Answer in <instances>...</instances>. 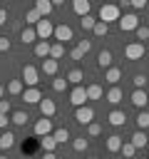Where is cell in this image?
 Wrapping results in <instances>:
<instances>
[{
  "label": "cell",
  "mask_w": 149,
  "mask_h": 159,
  "mask_svg": "<svg viewBox=\"0 0 149 159\" xmlns=\"http://www.w3.org/2000/svg\"><path fill=\"white\" fill-rule=\"evenodd\" d=\"M119 17H122V12H119L117 5H102V7H99V22L109 25V22H114V20H119Z\"/></svg>",
  "instance_id": "1"
},
{
  "label": "cell",
  "mask_w": 149,
  "mask_h": 159,
  "mask_svg": "<svg viewBox=\"0 0 149 159\" xmlns=\"http://www.w3.org/2000/svg\"><path fill=\"white\" fill-rule=\"evenodd\" d=\"M37 82H40V70L32 65H22V84L37 87Z\"/></svg>",
  "instance_id": "2"
},
{
  "label": "cell",
  "mask_w": 149,
  "mask_h": 159,
  "mask_svg": "<svg viewBox=\"0 0 149 159\" xmlns=\"http://www.w3.org/2000/svg\"><path fill=\"white\" fill-rule=\"evenodd\" d=\"M52 32H55V25H52L50 20H45V17L35 25V35H37V40H45V42H47V40L52 37Z\"/></svg>",
  "instance_id": "3"
},
{
  "label": "cell",
  "mask_w": 149,
  "mask_h": 159,
  "mask_svg": "<svg viewBox=\"0 0 149 159\" xmlns=\"http://www.w3.org/2000/svg\"><path fill=\"white\" fill-rule=\"evenodd\" d=\"M52 37H55L60 45H65V42H70V40L74 37V32H72V27H70V25H65V22H62V25H55Z\"/></svg>",
  "instance_id": "4"
},
{
  "label": "cell",
  "mask_w": 149,
  "mask_h": 159,
  "mask_svg": "<svg viewBox=\"0 0 149 159\" xmlns=\"http://www.w3.org/2000/svg\"><path fill=\"white\" fill-rule=\"evenodd\" d=\"M117 22H119V27H122L124 32H129V30H137V27H139V17H137L134 12H124Z\"/></svg>",
  "instance_id": "5"
},
{
  "label": "cell",
  "mask_w": 149,
  "mask_h": 159,
  "mask_svg": "<svg viewBox=\"0 0 149 159\" xmlns=\"http://www.w3.org/2000/svg\"><path fill=\"white\" fill-rule=\"evenodd\" d=\"M124 57L127 60H142L144 57V42H129L124 47Z\"/></svg>",
  "instance_id": "6"
},
{
  "label": "cell",
  "mask_w": 149,
  "mask_h": 159,
  "mask_svg": "<svg viewBox=\"0 0 149 159\" xmlns=\"http://www.w3.org/2000/svg\"><path fill=\"white\" fill-rule=\"evenodd\" d=\"M92 119H94V109L92 107H87V104L84 107H77V112H74V122L77 124H89Z\"/></svg>",
  "instance_id": "7"
},
{
  "label": "cell",
  "mask_w": 149,
  "mask_h": 159,
  "mask_svg": "<svg viewBox=\"0 0 149 159\" xmlns=\"http://www.w3.org/2000/svg\"><path fill=\"white\" fill-rule=\"evenodd\" d=\"M22 102L25 104H40V99H42V92L37 89V87H27V89H22Z\"/></svg>",
  "instance_id": "8"
},
{
  "label": "cell",
  "mask_w": 149,
  "mask_h": 159,
  "mask_svg": "<svg viewBox=\"0 0 149 159\" xmlns=\"http://www.w3.org/2000/svg\"><path fill=\"white\" fill-rule=\"evenodd\" d=\"M37 107H40V112H42V117H47V119L57 114V104H55V99H50V97H42Z\"/></svg>",
  "instance_id": "9"
},
{
  "label": "cell",
  "mask_w": 149,
  "mask_h": 159,
  "mask_svg": "<svg viewBox=\"0 0 149 159\" xmlns=\"http://www.w3.org/2000/svg\"><path fill=\"white\" fill-rule=\"evenodd\" d=\"M70 102L74 104V107H84V102H87V89L79 84V87H74L72 92H70Z\"/></svg>",
  "instance_id": "10"
},
{
  "label": "cell",
  "mask_w": 149,
  "mask_h": 159,
  "mask_svg": "<svg viewBox=\"0 0 149 159\" xmlns=\"http://www.w3.org/2000/svg\"><path fill=\"white\" fill-rule=\"evenodd\" d=\"M35 134H37V137H47V134H52V119H47V117L37 119V122H35Z\"/></svg>",
  "instance_id": "11"
},
{
  "label": "cell",
  "mask_w": 149,
  "mask_h": 159,
  "mask_svg": "<svg viewBox=\"0 0 149 159\" xmlns=\"http://www.w3.org/2000/svg\"><path fill=\"white\" fill-rule=\"evenodd\" d=\"M147 102H149L147 89H134V92H132V104H134L137 109H144V107H147Z\"/></svg>",
  "instance_id": "12"
},
{
  "label": "cell",
  "mask_w": 149,
  "mask_h": 159,
  "mask_svg": "<svg viewBox=\"0 0 149 159\" xmlns=\"http://www.w3.org/2000/svg\"><path fill=\"white\" fill-rule=\"evenodd\" d=\"M129 142H132V147H134V149H144V147H149V137H147L142 129H137V132L132 134V139H129Z\"/></svg>",
  "instance_id": "13"
},
{
  "label": "cell",
  "mask_w": 149,
  "mask_h": 159,
  "mask_svg": "<svg viewBox=\"0 0 149 159\" xmlns=\"http://www.w3.org/2000/svg\"><path fill=\"white\" fill-rule=\"evenodd\" d=\"M57 70H60V62H55V60H42V67H40V72L42 75H47V77H55L57 75Z\"/></svg>",
  "instance_id": "14"
},
{
  "label": "cell",
  "mask_w": 149,
  "mask_h": 159,
  "mask_svg": "<svg viewBox=\"0 0 149 159\" xmlns=\"http://www.w3.org/2000/svg\"><path fill=\"white\" fill-rule=\"evenodd\" d=\"M65 80H67V84H74V87H79V84H82V80H84V72H82L79 67H74V70H70V72L65 75Z\"/></svg>",
  "instance_id": "15"
},
{
  "label": "cell",
  "mask_w": 149,
  "mask_h": 159,
  "mask_svg": "<svg viewBox=\"0 0 149 159\" xmlns=\"http://www.w3.org/2000/svg\"><path fill=\"white\" fill-rule=\"evenodd\" d=\"M107 122H109L112 127H122V124L127 122V114H124L122 109H112V112L107 114Z\"/></svg>",
  "instance_id": "16"
},
{
  "label": "cell",
  "mask_w": 149,
  "mask_h": 159,
  "mask_svg": "<svg viewBox=\"0 0 149 159\" xmlns=\"http://www.w3.org/2000/svg\"><path fill=\"white\" fill-rule=\"evenodd\" d=\"M122 144H124V139H122L119 134H109V137H107V142H104L107 152H112V154H114V152H119V149H122Z\"/></svg>",
  "instance_id": "17"
},
{
  "label": "cell",
  "mask_w": 149,
  "mask_h": 159,
  "mask_svg": "<svg viewBox=\"0 0 149 159\" xmlns=\"http://www.w3.org/2000/svg\"><path fill=\"white\" fill-rule=\"evenodd\" d=\"M72 10H74L79 17H84V15H89L92 5H89V0H74V2H72Z\"/></svg>",
  "instance_id": "18"
},
{
  "label": "cell",
  "mask_w": 149,
  "mask_h": 159,
  "mask_svg": "<svg viewBox=\"0 0 149 159\" xmlns=\"http://www.w3.org/2000/svg\"><path fill=\"white\" fill-rule=\"evenodd\" d=\"M12 147H15V134L5 129V132L0 134V149H2V152H7V149H12Z\"/></svg>",
  "instance_id": "19"
},
{
  "label": "cell",
  "mask_w": 149,
  "mask_h": 159,
  "mask_svg": "<svg viewBox=\"0 0 149 159\" xmlns=\"http://www.w3.org/2000/svg\"><path fill=\"white\" fill-rule=\"evenodd\" d=\"M35 10H37V15H40V17H45V20H47V15L52 12V2H50V0H37V2H35Z\"/></svg>",
  "instance_id": "20"
},
{
  "label": "cell",
  "mask_w": 149,
  "mask_h": 159,
  "mask_svg": "<svg viewBox=\"0 0 149 159\" xmlns=\"http://www.w3.org/2000/svg\"><path fill=\"white\" fill-rule=\"evenodd\" d=\"M104 80H107L112 87H117V82L122 80V70H119V67H109V70L104 72Z\"/></svg>",
  "instance_id": "21"
},
{
  "label": "cell",
  "mask_w": 149,
  "mask_h": 159,
  "mask_svg": "<svg viewBox=\"0 0 149 159\" xmlns=\"http://www.w3.org/2000/svg\"><path fill=\"white\" fill-rule=\"evenodd\" d=\"M104 99H107L109 104H119V102L124 99V92H122L119 87H112V89H109V92L104 94Z\"/></svg>",
  "instance_id": "22"
},
{
  "label": "cell",
  "mask_w": 149,
  "mask_h": 159,
  "mask_svg": "<svg viewBox=\"0 0 149 159\" xmlns=\"http://www.w3.org/2000/svg\"><path fill=\"white\" fill-rule=\"evenodd\" d=\"M35 57H50V42H45V40H37L35 42Z\"/></svg>",
  "instance_id": "23"
},
{
  "label": "cell",
  "mask_w": 149,
  "mask_h": 159,
  "mask_svg": "<svg viewBox=\"0 0 149 159\" xmlns=\"http://www.w3.org/2000/svg\"><path fill=\"white\" fill-rule=\"evenodd\" d=\"M97 65H99L102 70H109V67H112V52H109V50H102V52L97 55Z\"/></svg>",
  "instance_id": "24"
},
{
  "label": "cell",
  "mask_w": 149,
  "mask_h": 159,
  "mask_svg": "<svg viewBox=\"0 0 149 159\" xmlns=\"http://www.w3.org/2000/svg\"><path fill=\"white\" fill-rule=\"evenodd\" d=\"M20 40H22V45H30V42H37V35H35V27H25V30L20 32Z\"/></svg>",
  "instance_id": "25"
},
{
  "label": "cell",
  "mask_w": 149,
  "mask_h": 159,
  "mask_svg": "<svg viewBox=\"0 0 149 159\" xmlns=\"http://www.w3.org/2000/svg\"><path fill=\"white\" fill-rule=\"evenodd\" d=\"M65 57V45H60V42H55V45H50V60H62Z\"/></svg>",
  "instance_id": "26"
},
{
  "label": "cell",
  "mask_w": 149,
  "mask_h": 159,
  "mask_svg": "<svg viewBox=\"0 0 149 159\" xmlns=\"http://www.w3.org/2000/svg\"><path fill=\"white\" fill-rule=\"evenodd\" d=\"M22 89H25V84H22V80H10V82H7V92H10L12 97H17V94H22Z\"/></svg>",
  "instance_id": "27"
},
{
  "label": "cell",
  "mask_w": 149,
  "mask_h": 159,
  "mask_svg": "<svg viewBox=\"0 0 149 159\" xmlns=\"http://www.w3.org/2000/svg\"><path fill=\"white\" fill-rule=\"evenodd\" d=\"M27 119H30V117H27L25 112H20V109L10 114V122H12V124H17V127H25V124H27Z\"/></svg>",
  "instance_id": "28"
},
{
  "label": "cell",
  "mask_w": 149,
  "mask_h": 159,
  "mask_svg": "<svg viewBox=\"0 0 149 159\" xmlns=\"http://www.w3.org/2000/svg\"><path fill=\"white\" fill-rule=\"evenodd\" d=\"M52 139H55L57 144H65V142L70 139V129H65V127H60V129H55V132H52Z\"/></svg>",
  "instance_id": "29"
},
{
  "label": "cell",
  "mask_w": 149,
  "mask_h": 159,
  "mask_svg": "<svg viewBox=\"0 0 149 159\" xmlns=\"http://www.w3.org/2000/svg\"><path fill=\"white\" fill-rule=\"evenodd\" d=\"M84 89H87V99H102V94H104L99 84H89V87H84Z\"/></svg>",
  "instance_id": "30"
},
{
  "label": "cell",
  "mask_w": 149,
  "mask_h": 159,
  "mask_svg": "<svg viewBox=\"0 0 149 159\" xmlns=\"http://www.w3.org/2000/svg\"><path fill=\"white\" fill-rule=\"evenodd\" d=\"M40 147H42L45 152H55V147H57V142L52 139V134H47V137H40Z\"/></svg>",
  "instance_id": "31"
},
{
  "label": "cell",
  "mask_w": 149,
  "mask_h": 159,
  "mask_svg": "<svg viewBox=\"0 0 149 159\" xmlns=\"http://www.w3.org/2000/svg\"><path fill=\"white\" fill-rule=\"evenodd\" d=\"M137 127L144 132V129H149V112L147 109H142L139 114H137Z\"/></svg>",
  "instance_id": "32"
},
{
  "label": "cell",
  "mask_w": 149,
  "mask_h": 159,
  "mask_svg": "<svg viewBox=\"0 0 149 159\" xmlns=\"http://www.w3.org/2000/svg\"><path fill=\"white\" fill-rule=\"evenodd\" d=\"M40 20H42V17H40V15H37V10H35V7H32V10H27V12H25V22H27V25H37V22H40Z\"/></svg>",
  "instance_id": "33"
},
{
  "label": "cell",
  "mask_w": 149,
  "mask_h": 159,
  "mask_svg": "<svg viewBox=\"0 0 149 159\" xmlns=\"http://www.w3.org/2000/svg\"><path fill=\"white\" fill-rule=\"evenodd\" d=\"M92 32H94L97 37H104V35L109 32V25H104V22H99V20H97V22H94V27H92Z\"/></svg>",
  "instance_id": "34"
},
{
  "label": "cell",
  "mask_w": 149,
  "mask_h": 159,
  "mask_svg": "<svg viewBox=\"0 0 149 159\" xmlns=\"http://www.w3.org/2000/svg\"><path fill=\"white\" fill-rule=\"evenodd\" d=\"M122 154H124V159H134V154H137V149L132 147V142H124L122 144V149H119Z\"/></svg>",
  "instance_id": "35"
},
{
  "label": "cell",
  "mask_w": 149,
  "mask_h": 159,
  "mask_svg": "<svg viewBox=\"0 0 149 159\" xmlns=\"http://www.w3.org/2000/svg\"><path fill=\"white\" fill-rule=\"evenodd\" d=\"M94 22H97V17H92V15H84V17H79V25H82V30H92V27H94Z\"/></svg>",
  "instance_id": "36"
},
{
  "label": "cell",
  "mask_w": 149,
  "mask_h": 159,
  "mask_svg": "<svg viewBox=\"0 0 149 159\" xmlns=\"http://www.w3.org/2000/svg\"><path fill=\"white\" fill-rule=\"evenodd\" d=\"M52 89H55V92H65V89H67V80H65V77H55V80H52Z\"/></svg>",
  "instance_id": "37"
},
{
  "label": "cell",
  "mask_w": 149,
  "mask_h": 159,
  "mask_svg": "<svg viewBox=\"0 0 149 159\" xmlns=\"http://www.w3.org/2000/svg\"><path fill=\"white\" fill-rule=\"evenodd\" d=\"M72 147H74V152H84V149L89 147V142H87L84 137H77V139H72Z\"/></svg>",
  "instance_id": "38"
},
{
  "label": "cell",
  "mask_w": 149,
  "mask_h": 159,
  "mask_svg": "<svg viewBox=\"0 0 149 159\" xmlns=\"http://www.w3.org/2000/svg\"><path fill=\"white\" fill-rule=\"evenodd\" d=\"M87 134H89V137H99V134H102V124L89 122V124H87Z\"/></svg>",
  "instance_id": "39"
},
{
  "label": "cell",
  "mask_w": 149,
  "mask_h": 159,
  "mask_svg": "<svg viewBox=\"0 0 149 159\" xmlns=\"http://www.w3.org/2000/svg\"><path fill=\"white\" fill-rule=\"evenodd\" d=\"M77 50H79L82 55H87V52L92 50V40H79V42H77Z\"/></svg>",
  "instance_id": "40"
},
{
  "label": "cell",
  "mask_w": 149,
  "mask_h": 159,
  "mask_svg": "<svg viewBox=\"0 0 149 159\" xmlns=\"http://www.w3.org/2000/svg\"><path fill=\"white\" fill-rule=\"evenodd\" d=\"M134 32H137V40H149V27H144V25H139V27H137Z\"/></svg>",
  "instance_id": "41"
},
{
  "label": "cell",
  "mask_w": 149,
  "mask_h": 159,
  "mask_svg": "<svg viewBox=\"0 0 149 159\" xmlns=\"http://www.w3.org/2000/svg\"><path fill=\"white\" fill-rule=\"evenodd\" d=\"M132 82H134V87H137V89H144L147 77H144V75H134V80H132Z\"/></svg>",
  "instance_id": "42"
},
{
  "label": "cell",
  "mask_w": 149,
  "mask_h": 159,
  "mask_svg": "<svg viewBox=\"0 0 149 159\" xmlns=\"http://www.w3.org/2000/svg\"><path fill=\"white\" fill-rule=\"evenodd\" d=\"M82 57H84V55H82V52H79L77 47H72V50H70V60H74V62H79Z\"/></svg>",
  "instance_id": "43"
},
{
  "label": "cell",
  "mask_w": 149,
  "mask_h": 159,
  "mask_svg": "<svg viewBox=\"0 0 149 159\" xmlns=\"http://www.w3.org/2000/svg\"><path fill=\"white\" fill-rule=\"evenodd\" d=\"M0 114H10V99H0Z\"/></svg>",
  "instance_id": "44"
},
{
  "label": "cell",
  "mask_w": 149,
  "mask_h": 159,
  "mask_svg": "<svg viewBox=\"0 0 149 159\" xmlns=\"http://www.w3.org/2000/svg\"><path fill=\"white\" fill-rule=\"evenodd\" d=\"M132 7L134 10H144L147 7V0H132Z\"/></svg>",
  "instance_id": "45"
},
{
  "label": "cell",
  "mask_w": 149,
  "mask_h": 159,
  "mask_svg": "<svg viewBox=\"0 0 149 159\" xmlns=\"http://www.w3.org/2000/svg\"><path fill=\"white\" fill-rule=\"evenodd\" d=\"M10 50V40L7 37H0V52H7Z\"/></svg>",
  "instance_id": "46"
},
{
  "label": "cell",
  "mask_w": 149,
  "mask_h": 159,
  "mask_svg": "<svg viewBox=\"0 0 149 159\" xmlns=\"http://www.w3.org/2000/svg\"><path fill=\"white\" fill-rule=\"evenodd\" d=\"M7 124H10V117L7 114H0V129H7Z\"/></svg>",
  "instance_id": "47"
},
{
  "label": "cell",
  "mask_w": 149,
  "mask_h": 159,
  "mask_svg": "<svg viewBox=\"0 0 149 159\" xmlns=\"http://www.w3.org/2000/svg\"><path fill=\"white\" fill-rule=\"evenodd\" d=\"M117 7H119V12H122V10H129V7H132V2H129V0H122Z\"/></svg>",
  "instance_id": "48"
},
{
  "label": "cell",
  "mask_w": 149,
  "mask_h": 159,
  "mask_svg": "<svg viewBox=\"0 0 149 159\" xmlns=\"http://www.w3.org/2000/svg\"><path fill=\"white\" fill-rule=\"evenodd\" d=\"M5 22H7V10L0 7V25H5Z\"/></svg>",
  "instance_id": "49"
},
{
  "label": "cell",
  "mask_w": 149,
  "mask_h": 159,
  "mask_svg": "<svg viewBox=\"0 0 149 159\" xmlns=\"http://www.w3.org/2000/svg\"><path fill=\"white\" fill-rule=\"evenodd\" d=\"M42 159H57V157H55V152H45V157H42Z\"/></svg>",
  "instance_id": "50"
},
{
  "label": "cell",
  "mask_w": 149,
  "mask_h": 159,
  "mask_svg": "<svg viewBox=\"0 0 149 159\" xmlns=\"http://www.w3.org/2000/svg\"><path fill=\"white\" fill-rule=\"evenodd\" d=\"M2 97H5V87L0 84V99H2Z\"/></svg>",
  "instance_id": "51"
},
{
  "label": "cell",
  "mask_w": 149,
  "mask_h": 159,
  "mask_svg": "<svg viewBox=\"0 0 149 159\" xmlns=\"http://www.w3.org/2000/svg\"><path fill=\"white\" fill-rule=\"evenodd\" d=\"M87 159H99V157H87Z\"/></svg>",
  "instance_id": "52"
},
{
  "label": "cell",
  "mask_w": 149,
  "mask_h": 159,
  "mask_svg": "<svg viewBox=\"0 0 149 159\" xmlns=\"http://www.w3.org/2000/svg\"><path fill=\"white\" fill-rule=\"evenodd\" d=\"M0 159H7V157H0Z\"/></svg>",
  "instance_id": "53"
}]
</instances>
